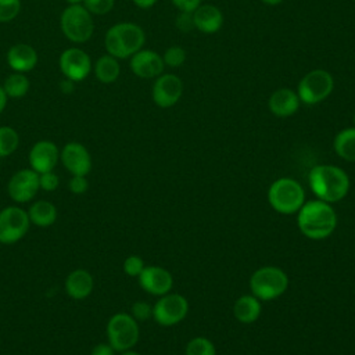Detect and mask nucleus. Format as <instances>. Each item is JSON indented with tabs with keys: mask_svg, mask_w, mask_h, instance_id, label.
Masks as SVG:
<instances>
[{
	"mask_svg": "<svg viewBox=\"0 0 355 355\" xmlns=\"http://www.w3.org/2000/svg\"><path fill=\"white\" fill-rule=\"evenodd\" d=\"M6 60L14 72L26 73L37 65V51L28 43H17L8 49Z\"/></svg>",
	"mask_w": 355,
	"mask_h": 355,
	"instance_id": "nucleus-19",
	"label": "nucleus"
},
{
	"mask_svg": "<svg viewBox=\"0 0 355 355\" xmlns=\"http://www.w3.org/2000/svg\"><path fill=\"white\" fill-rule=\"evenodd\" d=\"M176 28L183 32L187 33L190 31L194 29V21H193V12H186V11H179L176 21H175Z\"/></svg>",
	"mask_w": 355,
	"mask_h": 355,
	"instance_id": "nucleus-35",
	"label": "nucleus"
},
{
	"mask_svg": "<svg viewBox=\"0 0 355 355\" xmlns=\"http://www.w3.org/2000/svg\"><path fill=\"white\" fill-rule=\"evenodd\" d=\"M140 287L153 294V295H164L168 294L173 286V277L169 270L161 266H144L141 273L139 275Z\"/></svg>",
	"mask_w": 355,
	"mask_h": 355,
	"instance_id": "nucleus-17",
	"label": "nucleus"
},
{
	"mask_svg": "<svg viewBox=\"0 0 355 355\" xmlns=\"http://www.w3.org/2000/svg\"><path fill=\"white\" fill-rule=\"evenodd\" d=\"M194 29L205 35L216 33L223 25V14L214 4H200L193 11Z\"/></svg>",
	"mask_w": 355,
	"mask_h": 355,
	"instance_id": "nucleus-20",
	"label": "nucleus"
},
{
	"mask_svg": "<svg viewBox=\"0 0 355 355\" xmlns=\"http://www.w3.org/2000/svg\"><path fill=\"white\" fill-rule=\"evenodd\" d=\"M123 272L130 276V277H139V275L141 273V270L144 269V261L141 257L139 255H129L125 261H123Z\"/></svg>",
	"mask_w": 355,
	"mask_h": 355,
	"instance_id": "nucleus-32",
	"label": "nucleus"
},
{
	"mask_svg": "<svg viewBox=\"0 0 355 355\" xmlns=\"http://www.w3.org/2000/svg\"><path fill=\"white\" fill-rule=\"evenodd\" d=\"M130 71L141 79H155L164 72L165 64L162 55L150 49L136 51L129 60Z\"/></svg>",
	"mask_w": 355,
	"mask_h": 355,
	"instance_id": "nucleus-15",
	"label": "nucleus"
},
{
	"mask_svg": "<svg viewBox=\"0 0 355 355\" xmlns=\"http://www.w3.org/2000/svg\"><path fill=\"white\" fill-rule=\"evenodd\" d=\"M261 1L266 6H279L280 3H283V0H261Z\"/></svg>",
	"mask_w": 355,
	"mask_h": 355,
	"instance_id": "nucleus-42",
	"label": "nucleus"
},
{
	"mask_svg": "<svg viewBox=\"0 0 355 355\" xmlns=\"http://www.w3.org/2000/svg\"><path fill=\"white\" fill-rule=\"evenodd\" d=\"M31 169L37 173L51 172L60 161V150L51 140L36 141L28 154Z\"/></svg>",
	"mask_w": 355,
	"mask_h": 355,
	"instance_id": "nucleus-16",
	"label": "nucleus"
},
{
	"mask_svg": "<svg viewBox=\"0 0 355 355\" xmlns=\"http://www.w3.org/2000/svg\"><path fill=\"white\" fill-rule=\"evenodd\" d=\"M108 344L115 352H123L132 349L139 341V324L137 320L126 312H118L112 315L105 327Z\"/></svg>",
	"mask_w": 355,
	"mask_h": 355,
	"instance_id": "nucleus-6",
	"label": "nucleus"
},
{
	"mask_svg": "<svg viewBox=\"0 0 355 355\" xmlns=\"http://www.w3.org/2000/svg\"><path fill=\"white\" fill-rule=\"evenodd\" d=\"M68 3V6H75V4H82L83 0H65Z\"/></svg>",
	"mask_w": 355,
	"mask_h": 355,
	"instance_id": "nucleus-43",
	"label": "nucleus"
},
{
	"mask_svg": "<svg viewBox=\"0 0 355 355\" xmlns=\"http://www.w3.org/2000/svg\"><path fill=\"white\" fill-rule=\"evenodd\" d=\"M7 94H6V92H4V89H3V86H0V115H1V112L4 111V108H6V105H7Z\"/></svg>",
	"mask_w": 355,
	"mask_h": 355,
	"instance_id": "nucleus-41",
	"label": "nucleus"
},
{
	"mask_svg": "<svg viewBox=\"0 0 355 355\" xmlns=\"http://www.w3.org/2000/svg\"><path fill=\"white\" fill-rule=\"evenodd\" d=\"M132 1L135 3V6H136V7L143 8V10L151 8V7L157 3V0H132Z\"/></svg>",
	"mask_w": 355,
	"mask_h": 355,
	"instance_id": "nucleus-40",
	"label": "nucleus"
},
{
	"mask_svg": "<svg viewBox=\"0 0 355 355\" xmlns=\"http://www.w3.org/2000/svg\"><path fill=\"white\" fill-rule=\"evenodd\" d=\"M162 61L165 67L179 68L186 61V50L180 46H171L164 51Z\"/></svg>",
	"mask_w": 355,
	"mask_h": 355,
	"instance_id": "nucleus-29",
	"label": "nucleus"
},
{
	"mask_svg": "<svg viewBox=\"0 0 355 355\" xmlns=\"http://www.w3.org/2000/svg\"><path fill=\"white\" fill-rule=\"evenodd\" d=\"M130 315L136 320H147L150 316H153V306H150V304L146 301H136L132 305Z\"/></svg>",
	"mask_w": 355,
	"mask_h": 355,
	"instance_id": "nucleus-33",
	"label": "nucleus"
},
{
	"mask_svg": "<svg viewBox=\"0 0 355 355\" xmlns=\"http://www.w3.org/2000/svg\"><path fill=\"white\" fill-rule=\"evenodd\" d=\"M89 189V182L86 176H72L69 180V190L71 193L80 196L85 194Z\"/></svg>",
	"mask_w": 355,
	"mask_h": 355,
	"instance_id": "nucleus-36",
	"label": "nucleus"
},
{
	"mask_svg": "<svg viewBox=\"0 0 355 355\" xmlns=\"http://www.w3.org/2000/svg\"><path fill=\"white\" fill-rule=\"evenodd\" d=\"M90 355H115V349L108 343H100L93 347Z\"/></svg>",
	"mask_w": 355,
	"mask_h": 355,
	"instance_id": "nucleus-38",
	"label": "nucleus"
},
{
	"mask_svg": "<svg viewBox=\"0 0 355 355\" xmlns=\"http://www.w3.org/2000/svg\"><path fill=\"white\" fill-rule=\"evenodd\" d=\"M94 287L93 276L86 269H75L65 279V291L72 300L87 298Z\"/></svg>",
	"mask_w": 355,
	"mask_h": 355,
	"instance_id": "nucleus-21",
	"label": "nucleus"
},
{
	"mask_svg": "<svg viewBox=\"0 0 355 355\" xmlns=\"http://www.w3.org/2000/svg\"><path fill=\"white\" fill-rule=\"evenodd\" d=\"M39 184L40 189L44 191H53L58 187L60 184V179L58 176L51 171V172H44V173H39Z\"/></svg>",
	"mask_w": 355,
	"mask_h": 355,
	"instance_id": "nucleus-34",
	"label": "nucleus"
},
{
	"mask_svg": "<svg viewBox=\"0 0 355 355\" xmlns=\"http://www.w3.org/2000/svg\"><path fill=\"white\" fill-rule=\"evenodd\" d=\"M234 318L241 323H252L261 315V302L255 295H241L233 306Z\"/></svg>",
	"mask_w": 355,
	"mask_h": 355,
	"instance_id": "nucleus-23",
	"label": "nucleus"
},
{
	"mask_svg": "<svg viewBox=\"0 0 355 355\" xmlns=\"http://www.w3.org/2000/svg\"><path fill=\"white\" fill-rule=\"evenodd\" d=\"M58 65L64 78L73 82L85 80L93 69L89 54L79 47L65 49L58 58Z\"/></svg>",
	"mask_w": 355,
	"mask_h": 355,
	"instance_id": "nucleus-11",
	"label": "nucleus"
},
{
	"mask_svg": "<svg viewBox=\"0 0 355 355\" xmlns=\"http://www.w3.org/2000/svg\"><path fill=\"white\" fill-rule=\"evenodd\" d=\"M82 6L92 15H105L114 8L115 0H83Z\"/></svg>",
	"mask_w": 355,
	"mask_h": 355,
	"instance_id": "nucleus-31",
	"label": "nucleus"
},
{
	"mask_svg": "<svg viewBox=\"0 0 355 355\" xmlns=\"http://www.w3.org/2000/svg\"><path fill=\"white\" fill-rule=\"evenodd\" d=\"M60 26L64 36L72 43L87 42L94 31L93 15L82 6H68L60 17Z\"/></svg>",
	"mask_w": 355,
	"mask_h": 355,
	"instance_id": "nucleus-7",
	"label": "nucleus"
},
{
	"mask_svg": "<svg viewBox=\"0 0 355 355\" xmlns=\"http://www.w3.org/2000/svg\"><path fill=\"white\" fill-rule=\"evenodd\" d=\"M75 83H76V82H73V80H71V79H68V78H64V79L60 82V89H61L62 93L69 94V93L73 92Z\"/></svg>",
	"mask_w": 355,
	"mask_h": 355,
	"instance_id": "nucleus-39",
	"label": "nucleus"
},
{
	"mask_svg": "<svg viewBox=\"0 0 355 355\" xmlns=\"http://www.w3.org/2000/svg\"><path fill=\"white\" fill-rule=\"evenodd\" d=\"M121 355H140V354H139V352H136V351L128 349V351H123V352H121Z\"/></svg>",
	"mask_w": 355,
	"mask_h": 355,
	"instance_id": "nucleus-44",
	"label": "nucleus"
},
{
	"mask_svg": "<svg viewBox=\"0 0 355 355\" xmlns=\"http://www.w3.org/2000/svg\"><path fill=\"white\" fill-rule=\"evenodd\" d=\"M21 0H0V22H11L21 12Z\"/></svg>",
	"mask_w": 355,
	"mask_h": 355,
	"instance_id": "nucleus-30",
	"label": "nucleus"
},
{
	"mask_svg": "<svg viewBox=\"0 0 355 355\" xmlns=\"http://www.w3.org/2000/svg\"><path fill=\"white\" fill-rule=\"evenodd\" d=\"M309 186L319 200L337 202L349 191V178L344 169L336 165H316L308 175Z\"/></svg>",
	"mask_w": 355,
	"mask_h": 355,
	"instance_id": "nucleus-2",
	"label": "nucleus"
},
{
	"mask_svg": "<svg viewBox=\"0 0 355 355\" xmlns=\"http://www.w3.org/2000/svg\"><path fill=\"white\" fill-rule=\"evenodd\" d=\"M93 71H94V76L97 78L98 82L101 83H114L121 73V67H119V61L118 58L110 55V54H104L101 57H98L93 65Z\"/></svg>",
	"mask_w": 355,
	"mask_h": 355,
	"instance_id": "nucleus-24",
	"label": "nucleus"
},
{
	"mask_svg": "<svg viewBox=\"0 0 355 355\" xmlns=\"http://www.w3.org/2000/svg\"><path fill=\"white\" fill-rule=\"evenodd\" d=\"M186 355H216V349L211 340L194 337L186 345Z\"/></svg>",
	"mask_w": 355,
	"mask_h": 355,
	"instance_id": "nucleus-28",
	"label": "nucleus"
},
{
	"mask_svg": "<svg viewBox=\"0 0 355 355\" xmlns=\"http://www.w3.org/2000/svg\"><path fill=\"white\" fill-rule=\"evenodd\" d=\"M39 189V173L31 168L17 171L7 183L8 197L17 204L29 202Z\"/></svg>",
	"mask_w": 355,
	"mask_h": 355,
	"instance_id": "nucleus-13",
	"label": "nucleus"
},
{
	"mask_svg": "<svg viewBox=\"0 0 355 355\" xmlns=\"http://www.w3.org/2000/svg\"><path fill=\"white\" fill-rule=\"evenodd\" d=\"M146 43L143 28L135 22H118L112 25L104 36L107 54L123 60L130 58L136 51L141 50Z\"/></svg>",
	"mask_w": 355,
	"mask_h": 355,
	"instance_id": "nucleus-3",
	"label": "nucleus"
},
{
	"mask_svg": "<svg viewBox=\"0 0 355 355\" xmlns=\"http://www.w3.org/2000/svg\"><path fill=\"white\" fill-rule=\"evenodd\" d=\"M183 94V82L175 73H161L155 78L151 89V98L159 108L173 107Z\"/></svg>",
	"mask_w": 355,
	"mask_h": 355,
	"instance_id": "nucleus-12",
	"label": "nucleus"
},
{
	"mask_svg": "<svg viewBox=\"0 0 355 355\" xmlns=\"http://www.w3.org/2000/svg\"><path fill=\"white\" fill-rule=\"evenodd\" d=\"M352 122H354V126H355V114H354V118H352Z\"/></svg>",
	"mask_w": 355,
	"mask_h": 355,
	"instance_id": "nucleus-45",
	"label": "nucleus"
},
{
	"mask_svg": "<svg viewBox=\"0 0 355 355\" xmlns=\"http://www.w3.org/2000/svg\"><path fill=\"white\" fill-rule=\"evenodd\" d=\"M19 146V135L11 126H0V158L15 153Z\"/></svg>",
	"mask_w": 355,
	"mask_h": 355,
	"instance_id": "nucleus-27",
	"label": "nucleus"
},
{
	"mask_svg": "<svg viewBox=\"0 0 355 355\" xmlns=\"http://www.w3.org/2000/svg\"><path fill=\"white\" fill-rule=\"evenodd\" d=\"M31 220L28 212L18 205H10L0 211V243L10 245L18 243L28 233Z\"/></svg>",
	"mask_w": 355,
	"mask_h": 355,
	"instance_id": "nucleus-9",
	"label": "nucleus"
},
{
	"mask_svg": "<svg viewBox=\"0 0 355 355\" xmlns=\"http://www.w3.org/2000/svg\"><path fill=\"white\" fill-rule=\"evenodd\" d=\"M60 161L72 176H87L92 169L90 153L78 141H69L60 150Z\"/></svg>",
	"mask_w": 355,
	"mask_h": 355,
	"instance_id": "nucleus-14",
	"label": "nucleus"
},
{
	"mask_svg": "<svg viewBox=\"0 0 355 355\" xmlns=\"http://www.w3.org/2000/svg\"><path fill=\"white\" fill-rule=\"evenodd\" d=\"M300 98L297 92L290 87L276 89L268 100L269 111L277 118H287L294 115L300 108Z\"/></svg>",
	"mask_w": 355,
	"mask_h": 355,
	"instance_id": "nucleus-18",
	"label": "nucleus"
},
{
	"mask_svg": "<svg viewBox=\"0 0 355 355\" xmlns=\"http://www.w3.org/2000/svg\"><path fill=\"white\" fill-rule=\"evenodd\" d=\"M189 312L187 300L176 293L159 297L153 306V318L161 326H173L182 322Z\"/></svg>",
	"mask_w": 355,
	"mask_h": 355,
	"instance_id": "nucleus-10",
	"label": "nucleus"
},
{
	"mask_svg": "<svg viewBox=\"0 0 355 355\" xmlns=\"http://www.w3.org/2000/svg\"><path fill=\"white\" fill-rule=\"evenodd\" d=\"M336 154L349 162H355V126L340 130L333 140Z\"/></svg>",
	"mask_w": 355,
	"mask_h": 355,
	"instance_id": "nucleus-25",
	"label": "nucleus"
},
{
	"mask_svg": "<svg viewBox=\"0 0 355 355\" xmlns=\"http://www.w3.org/2000/svg\"><path fill=\"white\" fill-rule=\"evenodd\" d=\"M26 212L31 223L37 227H49L57 219V208L51 201L47 200L35 201Z\"/></svg>",
	"mask_w": 355,
	"mask_h": 355,
	"instance_id": "nucleus-22",
	"label": "nucleus"
},
{
	"mask_svg": "<svg viewBox=\"0 0 355 355\" xmlns=\"http://www.w3.org/2000/svg\"><path fill=\"white\" fill-rule=\"evenodd\" d=\"M171 3H172L179 11L193 12V11L201 4V0H171Z\"/></svg>",
	"mask_w": 355,
	"mask_h": 355,
	"instance_id": "nucleus-37",
	"label": "nucleus"
},
{
	"mask_svg": "<svg viewBox=\"0 0 355 355\" xmlns=\"http://www.w3.org/2000/svg\"><path fill=\"white\" fill-rule=\"evenodd\" d=\"M3 89L7 94V97L11 98H21L24 97L29 89H31V82L25 76V73L21 72H14L8 75L3 83Z\"/></svg>",
	"mask_w": 355,
	"mask_h": 355,
	"instance_id": "nucleus-26",
	"label": "nucleus"
},
{
	"mask_svg": "<svg viewBox=\"0 0 355 355\" xmlns=\"http://www.w3.org/2000/svg\"><path fill=\"white\" fill-rule=\"evenodd\" d=\"M297 223L304 236L312 240H322L334 232L337 215L329 202L313 200L304 202L298 209Z\"/></svg>",
	"mask_w": 355,
	"mask_h": 355,
	"instance_id": "nucleus-1",
	"label": "nucleus"
},
{
	"mask_svg": "<svg viewBox=\"0 0 355 355\" xmlns=\"http://www.w3.org/2000/svg\"><path fill=\"white\" fill-rule=\"evenodd\" d=\"M288 287L286 272L277 266H262L250 277V290L259 301H270L282 294Z\"/></svg>",
	"mask_w": 355,
	"mask_h": 355,
	"instance_id": "nucleus-5",
	"label": "nucleus"
},
{
	"mask_svg": "<svg viewBox=\"0 0 355 355\" xmlns=\"http://www.w3.org/2000/svg\"><path fill=\"white\" fill-rule=\"evenodd\" d=\"M334 89L333 75L322 68L305 73L297 86V94L302 104L315 105L324 101Z\"/></svg>",
	"mask_w": 355,
	"mask_h": 355,
	"instance_id": "nucleus-8",
	"label": "nucleus"
},
{
	"mask_svg": "<svg viewBox=\"0 0 355 355\" xmlns=\"http://www.w3.org/2000/svg\"><path fill=\"white\" fill-rule=\"evenodd\" d=\"M268 201L275 211L290 215L304 205L305 193L297 180L280 178L270 184L268 190Z\"/></svg>",
	"mask_w": 355,
	"mask_h": 355,
	"instance_id": "nucleus-4",
	"label": "nucleus"
}]
</instances>
